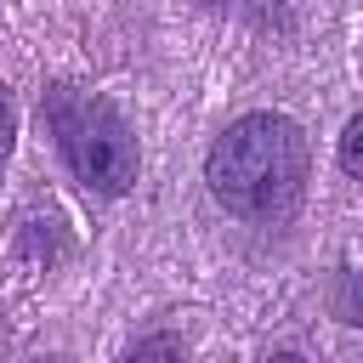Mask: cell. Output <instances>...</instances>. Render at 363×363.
<instances>
[{"mask_svg":"<svg viewBox=\"0 0 363 363\" xmlns=\"http://www.w3.org/2000/svg\"><path fill=\"white\" fill-rule=\"evenodd\" d=\"M204 182H210L216 204L244 216V221L289 216L301 187H306V136H301V125L284 119V113L233 119L216 136L210 159H204Z\"/></svg>","mask_w":363,"mask_h":363,"instance_id":"1","label":"cell"},{"mask_svg":"<svg viewBox=\"0 0 363 363\" xmlns=\"http://www.w3.org/2000/svg\"><path fill=\"white\" fill-rule=\"evenodd\" d=\"M45 125L68 159V170L96 187V193H125L136 182V136L130 125L119 119V108L96 91H74V85H57L45 91Z\"/></svg>","mask_w":363,"mask_h":363,"instance_id":"2","label":"cell"},{"mask_svg":"<svg viewBox=\"0 0 363 363\" xmlns=\"http://www.w3.org/2000/svg\"><path fill=\"white\" fill-rule=\"evenodd\" d=\"M210 6H221V11H238V17H255L261 28H272V23H284V11H278V0H210Z\"/></svg>","mask_w":363,"mask_h":363,"instance_id":"3","label":"cell"},{"mask_svg":"<svg viewBox=\"0 0 363 363\" xmlns=\"http://www.w3.org/2000/svg\"><path fill=\"white\" fill-rule=\"evenodd\" d=\"M125 363H182V346H176L170 335H147V340H142Z\"/></svg>","mask_w":363,"mask_h":363,"instance_id":"4","label":"cell"},{"mask_svg":"<svg viewBox=\"0 0 363 363\" xmlns=\"http://www.w3.org/2000/svg\"><path fill=\"white\" fill-rule=\"evenodd\" d=\"M340 170L346 176H363V113L346 125V136H340Z\"/></svg>","mask_w":363,"mask_h":363,"instance_id":"5","label":"cell"},{"mask_svg":"<svg viewBox=\"0 0 363 363\" xmlns=\"http://www.w3.org/2000/svg\"><path fill=\"white\" fill-rule=\"evenodd\" d=\"M11 142H17V108H11L6 85H0V164L11 159Z\"/></svg>","mask_w":363,"mask_h":363,"instance_id":"6","label":"cell"},{"mask_svg":"<svg viewBox=\"0 0 363 363\" xmlns=\"http://www.w3.org/2000/svg\"><path fill=\"white\" fill-rule=\"evenodd\" d=\"M340 318L346 323H363V289L352 278H340Z\"/></svg>","mask_w":363,"mask_h":363,"instance_id":"7","label":"cell"},{"mask_svg":"<svg viewBox=\"0 0 363 363\" xmlns=\"http://www.w3.org/2000/svg\"><path fill=\"white\" fill-rule=\"evenodd\" d=\"M267 363H306V357H301V352H272Z\"/></svg>","mask_w":363,"mask_h":363,"instance_id":"8","label":"cell"}]
</instances>
